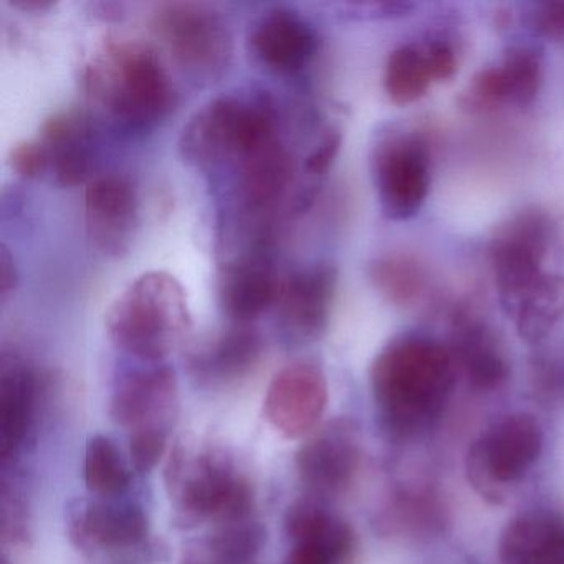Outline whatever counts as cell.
Listing matches in <instances>:
<instances>
[{
	"mask_svg": "<svg viewBox=\"0 0 564 564\" xmlns=\"http://www.w3.org/2000/svg\"><path fill=\"white\" fill-rule=\"evenodd\" d=\"M501 564H564V520L530 511L511 520L498 544Z\"/></svg>",
	"mask_w": 564,
	"mask_h": 564,
	"instance_id": "26",
	"label": "cell"
},
{
	"mask_svg": "<svg viewBox=\"0 0 564 564\" xmlns=\"http://www.w3.org/2000/svg\"><path fill=\"white\" fill-rule=\"evenodd\" d=\"M282 280L272 259L262 250H250L220 263L216 273L219 308L232 323L250 325L275 308Z\"/></svg>",
	"mask_w": 564,
	"mask_h": 564,
	"instance_id": "18",
	"label": "cell"
},
{
	"mask_svg": "<svg viewBox=\"0 0 564 564\" xmlns=\"http://www.w3.org/2000/svg\"><path fill=\"white\" fill-rule=\"evenodd\" d=\"M91 100L130 127H150L170 117L177 90L156 47L140 39L108 37L82 74Z\"/></svg>",
	"mask_w": 564,
	"mask_h": 564,
	"instance_id": "3",
	"label": "cell"
},
{
	"mask_svg": "<svg viewBox=\"0 0 564 564\" xmlns=\"http://www.w3.org/2000/svg\"><path fill=\"white\" fill-rule=\"evenodd\" d=\"M39 140L48 151L51 170L61 186H78L91 180L94 124L77 108L58 110L42 121Z\"/></svg>",
	"mask_w": 564,
	"mask_h": 564,
	"instance_id": "25",
	"label": "cell"
},
{
	"mask_svg": "<svg viewBox=\"0 0 564 564\" xmlns=\"http://www.w3.org/2000/svg\"><path fill=\"white\" fill-rule=\"evenodd\" d=\"M177 404V376L171 366L156 365L134 369L121 376L110 398V417L115 424L130 429H166Z\"/></svg>",
	"mask_w": 564,
	"mask_h": 564,
	"instance_id": "22",
	"label": "cell"
},
{
	"mask_svg": "<svg viewBox=\"0 0 564 564\" xmlns=\"http://www.w3.org/2000/svg\"><path fill=\"white\" fill-rule=\"evenodd\" d=\"M501 312L518 336L540 345L564 318V232L553 214L524 207L500 224L488 246Z\"/></svg>",
	"mask_w": 564,
	"mask_h": 564,
	"instance_id": "1",
	"label": "cell"
},
{
	"mask_svg": "<svg viewBox=\"0 0 564 564\" xmlns=\"http://www.w3.org/2000/svg\"><path fill=\"white\" fill-rule=\"evenodd\" d=\"M176 518L187 523L223 524L247 521L253 511L250 481L224 455L207 452L186 458L176 452L167 467Z\"/></svg>",
	"mask_w": 564,
	"mask_h": 564,
	"instance_id": "6",
	"label": "cell"
},
{
	"mask_svg": "<svg viewBox=\"0 0 564 564\" xmlns=\"http://www.w3.org/2000/svg\"><path fill=\"white\" fill-rule=\"evenodd\" d=\"M84 478L88 490L104 500H113L130 488V470L110 437L95 435L88 441Z\"/></svg>",
	"mask_w": 564,
	"mask_h": 564,
	"instance_id": "29",
	"label": "cell"
},
{
	"mask_svg": "<svg viewBox=\"0 0 564 564\" xmlns=\"http://www.w3.org/2000/svg\"><path fill=\"white\" fill-rule=\"evenodd\" d=\"M166 447V429L151 427L131 432L130 457L134 470L138 474H150L160 464Z\"/></svg>",
	"mask_w": 564,
	"mask_h": 564,
	"instance_id": "30",
	"label": "cell"
},
{
	"mask_svg": "<svg viewBox=\"0 0 564 564\" xmlns=\"http://www.w3.org/2000/svg\"><path fill=\"white\" fill-rule=\"evenodd\" d=\"M341 143V131L338 128H328L325 134H323L322 140L318 141V144L305 158L303 167H305L306 174L313 177H322L323 174L328 173L333 161L338 156Z\"/></svg>",
	"mask_w": 564,
	"mask_h": 564,
	"instance_id": "34",
	"label": "cell"
},
{
	"mask_svg": "<svg viewBox=\"0 0 564 564\" xmlns=\"http://www.w3.org/2000/svg\"><path fill=\"white\" fill-rule=\"evenodd\" d=\"M9 164L14 173L25 180H35L51 170L47 148L39 140H24L15 143L9 151Z\"/></svg>",
	"mask_w": 564,
	"mask_h": 564,
	"instance_id": "32",
	"label": "cell"
},
{
	"mask_svg": "<svg viewBox=\"0 0 564 564\" xmlns=\"http://www.w3.org/2000/svg\"><path fill=\"white\" fill-rule=\"evenodd\" d=\"M359 460L358 427L349 419H335L299 448L295 467L300 480L313 494L338 495L355 480Z\"/></svg>",
	"mask_w": 564,
	"mask_h": 564,
	"instance_id": "17",
	"label": "cell"
},
{
	"mask_svg": "<svg viewBox=\"0 0 564 564\" xmlns=\"http://www.w3.org/2000/svg\"><path fill=\"white\" fill-rule=\"evenodd\" d=\"M285 534L290 547L283 564H349L355 556L351 527L312 500L290 505Z\"/></svg>",
	"mask_w": 564,
	"mask_h": 564,
	"instance_id": "19",
	"label": "cell"
},
{
	"mask_svg": "<svg viewBox=\"0 0 564 564\" xmlns=\"http://www.w3.org/2000/svg\"><path fill=\"white\" fill-rule=\"evenodd\" d=\"M543 451V432L530 414H511L495 422L467 455V475L487 500L501 501L503 485L520 480Z\"/></svg>",
	"mask_w": 564,
	"mask_h": 564,
	"instance_id": "9",
	"label": "cell"
},
{
	"mask_svg": "<svg viewBox=\"0 0 564 564\" xmlns=\"http://www.w3.org/2000/svg\"><path fill=\"white\" fill-rule=\"evenodd\" d=\"M68 540L82 553H130L150 536V521L143 508L110 500H77L68 508Z\"/></svg>",
	"mask_w": 564,
	"mask_h": 564,
	"instance_id": "14",
	"label": "cell"
},
{
	"mask_svg": "<svg viewBox=\"0 0 564 564\" xmlns=\"http://www.w3.org/2000/svg\"><path fill=\"white\" fill-rule=\"evenodd\" d=\"M265 356V339L252 325L232 323L197 339L186 355L187 371L204 388L223 389L250 378Z\"/></svg>",
	"mask_w": 564,
	"mask_h": 564,
	"instance_id": "15",
	"label": "cell"
},
{
	"mask_svg": "<svg viewBox=\"0 0 564 564\" xmlns=\"http://www.w3.org/2000/svg\"><path fill=\"white\" fill-rule=\"evenodd\" d=\"M328 398V379L322 366L313 361H293L273 376L263 411L279 434L300 438L322 421Z\"/></svg>",
	"mask_w": 564,
	"mask_h": 564,
	"instance_id": "13",
	"label": "cell"
},
{
	"mask_svg": "<svg viewBox=\"0 0 564 564\" xmlns=\"http://www.w3.org/2000/svg\"><path fill=\"white\" fill-rule=\"evenodd\" d=\"M232 167L237 204L253 217L273 213L295 183L296 160L280 134L237 161Z\"/></svg>",
	"mask_w": 564,
	"mask_h": 564,
	"instance_id": "21",
	"label": "cell"
},
{
	"mask_svg": "<svg viewBox=\"0 0 564 564\" xmlns=\"http://www.w3.org/2000/svg\"><path fill=\"white\" fill-rule=\"evenodd\" d=\"M534 382L546 392L564 389V348L547 349L534 356Z\"/></svg>",
	"mask_w": 564,
	"mask_h": 564,
	"instance_id": "33",
	"label": "cell"
},
{
	"mask_svg": "<svg viewBox=\"0 0 564 564\" xmlns=\"http://www.w3.org/2000/svg\"><path fill=\"white\" fill-rule=\"evenodd\" d=\"M540 52L527 45L510 47L500 61L480 68L462 91L460 105L470 113H491L530 107L543 85Z\"/></svg>",
	"mask_w": 564,
	"mask_h": 564,
	"instance_id": "12",
	"label": "cell"
},
{
	"mask_svg": "<svg viewBox=\"0 0 564 564\" xmlns=\"http://www.w3.org/2000/svg\"><path fill=\"white\" fill-rule=\"evenodd\" d=\"M247 48L257 64L275 74L303 70L318 54L315 25L296 9L275 6L250 24Z\"/></svg>",
	"mask_w": 564,
	"mask_h": 564,
	"instance_id": "16",
	"label": "cell"
},
{
	"mask_svg": "<svg viewBox=\"0 0 564 564\" xmlns=\"http://www.w3.org/2000/svg\"><path fill=\"white\" fill-rule=\"evenodd\" d=\"M41 382L34 366L19 356H4L0 365V458L2 465L24 448L37 417Z\"/></svg>",
	"mask_w": 564,
	"mask_h": 564,
	"instance_id": "24",
	"label": "cell"
},
{
	"mask_svg": "<svg viewBox=\"0 0 564 564\" xmlns=\"http://www.w3.org/2000/svg\"><path fill=\"white\" fill-rule=\"evenodd\" d=\"M18 285V265L8 247H0V296L8 299L9 293Z\"/></svg>",
	"mask_w": 564,
	"mask_h": 564,
	"instance_id": "35",
	"label": "cell"
},
{
	"mask_svg": "<svg viewBox=\"0 0 564 564\" xmlns=\"http://www.w3.org/2000/svg\"><path fill=\"white\" fill-rule=\"evenodd\" d=\"M151 29L193 80H219L234 57V34L226 15L207 2L173 0L151 12Z\"/></svg>",
	"mask_w": 564,
	"mask_h": 564,
	"instance_id": "7",
	"label": "cell"
},
{
	"mask_svg": "<svg viewBox=\"0 0 564 564\" xmlns=\"http://www.w3.org/2000/svg\"><path fill=\"white\" fill-rule=\"evenodd\" d=\"M336 289L338 269L329 262L313 263L282 280L275 313L283 338L296 345L322 339L328 332Z\"/></svg>",
	"mask_w": 564,
	"mask_h": 564,
	"instance_id": "11",
	"label": "cell"
},
{
	"mask_svg": "<svg viewBox=\"0 0 564 564\" xmlns=\"http://www.w3.org/2000/svg\"><path fill=\"white\" fill-rule=\"evenodd\" d=\"M12 6L22 9V11L44 12L55 6V2H51V0H15Z\"/></svg>",
	"mask_w": 564,
	"mask_h": 564,
	"instance_id": "36",
	"label": "cell"
},
{
	"mask_svg": "<svg viewBox=\"0 0 564 564\" xmlns=\"http://www.w3.org/2000/svg\"><path fill=\"white\" fill-rule=\"evenodd\" d=\"M263 536L256 521L223 524L191 553L186 564H252L262 550Z\"/></svg>",
	"mask_w": 564,
	"mask_h": 564,
	"instance_id": "28",
	"label": "cell"
},
{
	"mask_svg": "<svg viewBox=\"0 0 564 564\" xmlns=\"http://www.w3.org/2000/svg\"><path fill=\"white\" fill-rule=\"evenodd\" d=\"M455 379L457 365L451 349L421 335L391 339L369 372L382 424L395 435L429 427L444 411Z\"/></svg>",
	"mask_w": 564,
	"mask_h": 564,
	"instance_id": "2",
	"label": "cell"
},
{
	"mask_svg": "<svg viewBox=\"0 0 564 564\" xmlns=\"http://www.w3.org/2000/svg\"><path fill=\"white\" fill-rule=\"evenodd\" d=\"M369 167L386 219L404 223L421 213L431 191V151L421 133L389 128L376 138Z\"/></svg>",
	"mask_w": 564,
	"mask_h": 564,
	"instance_id": "8",
	"label": "cell"
},
{
	"mask_svg": "<svg viewBox=\"0 0 564 564\" xmlns=\"http://www.w3.org/2000/svg\"><path fill=\"white\" fill-rule=\"evenodd\" d=\"M276 134L279 120L269 98L220 95L191 115L177 151L189 166L214 171L234 166Z\"/></svg>",
	"mask_w": 564,
	"mask_h": 564,
	"instance_id": "5",
	"label": "cell"
},
{
	"mask_svg": "<svg viewBox=\"0 0 564 564\" xmlns=\"http://www.w3.org/2000/svg\"><path fill=\"white\" fill-rule=\"evenodd\" d=\"M448 349L457 369L477 391H494L510 376V362L500 336L475 310H455Z\"/></svg>",
	"mask_w": 564,
	"mask_h": 564,
	"instance_id": "23",
	"label": "cell"
},
{
	"mask_svg": "<svg viewBox=\"0 0 564 564\" xmlns=\"http://www.w3.org/2000/svg\"><path fill=\"white\" fill-rule=\"evenodd\" d=\"M85 230L91 246L108 259H123L133 249L141 227V199L128 174L108 171L85 187Z\"/></svg>",
	"mask_w": 564,
	"mask_h": 564,
	"instance_id": "10",
	"label": "cell"
},
{
	"mask_svg": "<svg viewBox=\"0 0 564 564\" xmlns=\"http://www.w3.org/2000/svg\"><path fill=\"white\" fill-rule=\"evenodd\" d=\"M527 24L538 37L564 45V0L534 4L528 12Z\"/></svg>",
	"mask_w": 564,
	"mask_h": 564,
	"instance_id": "31",
	"label": "cell"
},
{
	"mask_svg": "<svg viewBox=\"0 0 564 564\" xmlns=\"http://www.w3.org/2000/svg\"><path fill=\"white\" fill-rule=\"evenodd\" d=\"M372 286L395 306H414L427 293V269L409 253H384L368 265Z\"/></svg>",
	"mask_w": 564,
	"mask_h": 564,
	"instance_id": "27",
	"label": "cell"
},
{
	"mask_svg": "<svg viewBox=\"0 0 564 564\" xmlns=\"http://www.w3.org/2000/svg\"><path fill=\"white\" fill-rule=\"evenodd\" d=\"M121 6L120 4H105V2H101V4H95L94 11L95 15H100L101 19H120L121 18Z\"/></svg>",
	"mask_w": 564,
	"mask_h": 564,
	"instance_id": "37",
	"label": "cell"
},
{
	"mask_svg": "<svg viewBox=\"0 0 564 564\" xmlns=\"http://www.w3.org/2000/svg\"><path fill=\"white\" fill-rule=\"evenodd\" d=\"M105 329L111 345L124 355L161 361L189 333L186 290L176 276L163 270L141 273L111 302Z\"/></svg>",
	"mask_w": 564,
	"mask_h": 564,
	"instance_id": "4",
	"label": "cell"
},
{
	"mask_svg": "<svg viewBox=\"0 0 564 564\" xmlns=\"http://www.w3.org/2000/svg\"><path fill=\"white\" fill-rule=\"evenodd\" d=\"M458 62L444 39L405 42L386 58L382 87L392 104L408 107L421 100L432 85L451 80Z\"/></svg>",
	"mask_w": 564,
	"mask_h": 564,
	"instance_id": "20",
	"label": "cell"
}]
</instances>
